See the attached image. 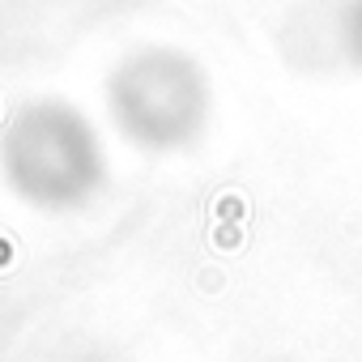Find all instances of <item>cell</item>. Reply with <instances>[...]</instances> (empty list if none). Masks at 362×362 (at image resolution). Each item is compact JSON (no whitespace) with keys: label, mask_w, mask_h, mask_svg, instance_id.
I'll return each instance as SVG.
<instances>
[{"label":"cell","mask_w":362,"mask_h":362,"mask_svg":"<svg viewBox=\"0 0 362 362\" xmlns=\"http://www.w3.org/2000/svg\"><path fill=\"white\" fill-rule=\"evenodd\" d=\"M205 107L209 90L201 69L166 47L132 56L111 81V111L119 128L149 149L184 145L201 128Z\"/></svg>","instance_id":"obj_2"},{"label":"cell","mask_w":362,"mask_h":362,"mask_svg":"<svg viewBox=\"0 0 362 362\" xmlns=\"http://www.w3.org/2000/svg\"><path fill=\"white\" fill-rule=\"evenodd\" d=\"M9 184L35 205H81L103 175L94 128L64 103H30L5 128Z\"/></svg>","instance_id":"obj_1"}]
</instances>
